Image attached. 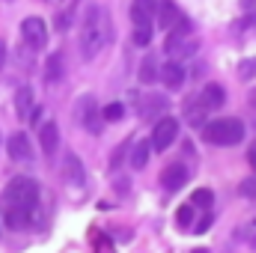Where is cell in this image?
I'll return each mask as SVG.
<instances>
[{
    "mask_svg": "<svg viewBox=\"0 0 256 253\" xmlns=\"http://www.w3.org/2000/svg\"><path fill=\"white\" fill-rule=\"evenodd\" d=\"M110 39V21L108 12L98 3H90L84 18H80V57L84 60H96L102 54V48Z\"/></svg>",
    "mask_w": 256,
    "mask_h": 253,
    "instance_id": "1",
    "label": "cell"
},
{
    "mask_svg": "<svg viewBox=\"0 0 256 253\" xmlns=\"http://www.w3.org/2000/svg\"><path fill=\"white\" fill-rule=\"evenodd\" d=\"M244 122L242 120H212L208 126H202V140L212 143V146H238L244 140Z\"/></svg>",
    "mask_w": 256,
    "mask_h": 253,
    "instance_id": "2",
    "label": "cell"
},
{
    "mask_svg": "<svg viewBox=\"0 0 256 253\" xmlns=\"http://www.w3.org/2000/svg\"><path fill=\"white\" fill-rule=\"evenodd\" d=\"M39 196H42V188H39V182L30 179V176H15V179L6 185V202H9V206L36 208Z\"/></svg>",
    "mask_w": 256,
    "mask_h": 253,
    "instance_id": "3",
    "label": "cell"
},
{
    "mask_svg": "<svg viewBox=\"0 0 256 253\" xmlns=\"http://www.w3.org/2000/svg\"><path fill=\"white\" fill-rule=\"evenodd\" d=\"M74 122L84 126L86 131H92V134H102V128H104V116H102V110H98V104H96L92 96L78 98V104H74Z\"/></svg>",
    "mask_w": 256,
    "mask_h": 253,
    "instance_id": "4",
    "label": "cell"
},
{
    "mask_svg": "<svg viewBox=\"0 0 256 253\" xmlns=\"http://www.w3.org/2000/svg\"><path fill=\"white\" fill-rule=\"evenodd\" d=\"M179 140V120L176 116H161L158 122H155V128H152V149L155 152H164V149H170L173 143Z\"/></svg>",
    "mask_w": 256,
    "mask_h": 253,
    "instance_id": "5",
    "label": "cell"
},
{
    "mask_svg": "<svg viewBox=\"0 0 256 253\" xmlns=\"http://www.w3.org/2000/svg\"><path fill=\"white\" fill-rule=\"evenodd\" d=\"M21 36H24L27 48L42 51V48L48 45V24H45L42 18L30 15V18H24V21H21Z\"/></svg>",
    "mask_w": 256,
    "mask_h": 253,
    "instance_id": "6",
    "label": "cell"
},
{
    "mask_svg": "<svg viewBox=\"0 0 256 253\" xmlns=\"http://www.w3.org/2000/svg\"><path fill=\"white\" fill-rule=\"evenodd\" d=\"M167 108H170V102H167L164 96H158V92H146V96H140V98H137V114H140V120L164 116V114H167Z\"/></svg>",
    "mask_w": 256,
    "mask_h": 253,
    "instance_id": "7",
    "label": "cell"
},
{
    "mask_svg": "<svg viewBox=\"0 0 256 253\" xmlns=\"http://www.w3.org/2000/svg\"><path fill=\"white\" fill-rule=\"evenodd\" d=\"M196 48H200V42L196 39H188V36H179V33H170V39H167V54H170V60H188L196 54Z\"/></svg>",
    "mask_w": 256,
    "mask_h": 253,
    "instance_id": "8",
    "label": "cell"
},
{
    "mask_svg": "<svg viewBox=\"0 0 256 253\" xmlns=\"http://www.w3.org/2000/svg\"><path fill=\"white\" fill-rule=\"evenodd\" d=\"M182 18H185V15H182V9L176 6V0H158V6H155V21H158L161 30L170 33Z\"/></svg>",
    "mask_w": 256,
    "mask_h": 253,
    "instance_id": "9",
    "label": "cell"
},
{
    "mask_svg": "<svg viewBox=\"0 0 256 253\" xmlns=\"http://www.w3.org/2000/svg\"><path fill=\"white\" fill-rule=\"evenodd\" d=\"M188 167L185 164H179V161H173V164H167L164 167V173H161V188H167V190H179V188H185L188 185Z\"/></svg>",
    "mask_w": 256,
    "mask_h": 253,
    "instance_id": "10",
    "label": "cell"
},
{
    "mask_svg": "<svg viewBox=\"0 0 256 253\" xmlns=\"http://www.w3.org/2000/svg\"><path fill=\"white\" fill-rule=\"evenodd\" d=\"M63 176H66V182H68L72 188H84V185H86V170H84V161H80L74 152H68V155H66Z\"/></svg>",
    "mask_w": 256,
    "mask_h": 253,
    "instance_id": "11",
    "label": "cell"
},
{
    "mask_svg": "<svg viewBox=\"0 0 256 253\" xmlns=\"http://www.w3.org/2000/svg\"><path fill=\"white\" fill-rule=\"evenodd\" d=\"M6 152H9L12 161H30L33 158V143H30V137L24 131H18V134H12L6 140Z\"/></svg>",
    "mask_w": 256,
    "mask_h": 253,
    "instance_id": "12",
    "label": "cell"
},
{
    "mask_svg": "<svg viewBox=\"0 0 256 253\" xmlns=\"http://www.w3.org/2000/svg\"><path fill=\"white\" fill-rule=\"evenodd\" d=\"M196 102H200L206 110H218V108H224V102H226V90H224L220 84H206L202 92H196Z\"/></svg>",
    "mask_w": 256,
    "mask_h": 253,
    "instance_id": "13",
    "label": "cell"
},
{
    "mask_svg": "<svg viewBox=\"0 0 256 253\" xmlns=\"http://www.w3.org/2000/svg\"><path fill=\"white\" fill-rule=\"evenodd\" d=\"M185 78H188V72H185V66L179 63V60H167V63L161 66V80H164L167 90H179L185 84Z\"/></svg>",
    "mask_w": 256,
    "mask_h": 253,
    "instance_id": "14",
    "label": "cell"
},
{
    "mask_svg": "<svg viewBox=\"0 0 256 253\" xmlns=\"http://www.w3.org/2000/svg\"><path fill=\"white\" fill-rule=\"evenodd\" d=\"M39 146H42V152L48 158L57 155V149H60V126L57 122H45L39 128Z\"/></svg>",
    "mask_w": 256,
    "mask_h": 253,
    "instance_id": "15",
    "label": "cell"
},
{
    "mask_svg": "<svg viewBox=\"0 0 256 253\" xmlns=\"http://www.w3.org/2000/svg\"><path fill=\"white\" fill-rule=\"evenodd\" d=\"M3 220H6L9 230H24L33 220V208H27V206H9L6 214H3Z\"/></svg>",
    "mask_w": 256,
    "mask_h": 253,
    "instance_id": "16",
    "label": "cell"
},
{
    "mask_svg": "<svg viewBox=\"0 0 256 253\" xmlns=\"http://www.w3.org/2000/svg\"><path fill=\"white\" fill-rule=\"evenodd\" d=\"M63 78H66V57L63 51H54L45 60V84H60Z\"/></svg>",
    "mask_w": 256,
    "mask_h": 253,
    "instance_id": "17",
    "label": "cell"
},
{
    "mask_svg": "<svg viewBox=\"0 0 256 253\" xmlns=\"http://www.w3.org/2000/svg\"><path fill=\"white\" fill-rule=\"evenodd\" d=\"M155 6H158V0H134L131 3V21L134 24H152L155 21Z\"/></svg>",
    "mask_w": 256,
    "mask_h": 253,
    "instance_id": "18",
    "label": "cell"
},
{
    "mask_svg": "<svg viewBox=\"0 0 256 253\" xmlns=\"http://www.w3.org/2000/svg\"><path fill=\"white\" fill-rule=\"evenodd\" d=\"M33 108H36L33 90H30V86H21V90L15 92V114H18V120H30Z\"/></svg>",
    "mask_w": 256,
    "mask_h": 253,
    "instance_id": "19",
    "label": "cell"
},
{
    "mask_svg": "<svg viewBox=\"0 0 256 253\" xmlns=\"http://www.w3.org/2000/svg\"><path fill=\"white\" fill-rule=\"evenodd\" d=\"M137 78H140V84H155V80H161V63H158L155 54H149V57L140 63Z\"/></svg>",
    "mask_w": 256,
    "mask_h": 253,
    "instance_id": "20",
    "label": "cell"
},
{
    "mask_svg": "<svg viewBox=\"0 0 256 253\" xmlns=\"http://www.w3.org/2000/svg\"><path fill=\"white\" fill-rule=\"evenodd\" d=\"M149 155H152V143L149 140H140L137 146H131V158H128L131 170H143L149 164Z\"/></svg>",
    "mask_w": 256,
    "mask_h": 253,
    "instance_id": "21",
    "label": "cell"
},
{
    "mask_svg": "<svg viewBox=\"0 0 256 253\" xmlns=\"http://www.w3.org/2000/svg\"><path fill=\"white\" fill-rule=\"evenodd\" d=\"M206 114H208V110L196 102V96H194L191 102H185V116H188L191 126H206Z\"/></svg>",
    "mask_w": 256,
    "mask_h": 253,
    "instance_id": "22",
    "label": "cell"
},
{
    "mask_svg": "<svg viewBox=\"0 0 256 253\" xmlns=\"http://www.w3.org/2000/svg\"><path fill=\"white\" fill-rule=\"evenodd\" d=\"M131 140H134V137H128V140H122V143H120V146L114 149V155H110V167H114V170H120V167L126 164L128 152H131Z\"/></svg>",
    "mask_w": 256,
    "mask_h": 253,
    "instance_id": "23",
    "label": "cell"
},
{
    "mask_svg": "<svg viewBox=\"0 0 256 253\" xmlns=\"http://www.w3.org/2000/svg\"><path fill=\"white\" fill-rule=\"evenodd\" d=\"M78 3H80V0H68V6H66L63 12L57 15V30H68V27H72L74 12H78Z\"/></svg>",
    "mask_w": 256,
    "mask_h": 253,
    "instance_id": "24",
    "label": "cell"
},
{
    "mask_svg": "<svg viewBox=\"0 0 256 253\" xmlns=\"http://www.w3.org/2000/svg\"><path fill=\"white\" fill-rule=\"evenodd\" d=\"M194 218H196V206H182L179 212H176V226L179 230H188V226H194Z\"/></svg>",
    "mask_w": 256,
    "mask_h": 253,
    "instance_id": "25",
    "label": "cell"
},
{
    "mask_svg": "<svg viewBox=\"0 0 256 253\" xmlns=\"http://www.w3.org/2000/svg\"><path fill=\"white\" fill-rule=\"evenodd\" d=\"M152 42V24H134V45L146 48Z\"/></svg>",
    "mask_w": 256,
    "mask_h": 253,
    "instance_id": "26",
    "label": "cell"
},
{
    "mask_svg": "<svg viewBox=\"0 0 256 253\" xmlns=\"http://www.w3.org/2000/svg\"><path fill=\"white\" fill-rule=\"evenodd\" d=\"M102 116H104V122H120V120H126V104L122 102H114V104H108L102 110Z\"/></svg>",
    "mask_w": 256,
    "mask_h": 253,
    "instance_id": "27",
    "label": "cell"
},
{
    "mask_svg": "<svg viewBox=\"0 0 256 253\" xmlns=\"http://www.w3.org/2000/svg\"><path fill=\"white\" fill-rule=\"evenodd\" d=\"M191 202H194V206H208V208H212V202H214V194H212L208 188H200V190H194Z\"/></svg>",
    "mask_w": 256,
    "mask_h": 253,
    "instance_id": "28",
    "label": "cell"
},
{
    "mask_svg": "<svg viewBox=\"0 0 256 253\" xmlns=\"http://www.w3.org/2000/svg\"><path fill=\"white\" fill-rule=\"evenodd\" d=\"M238 78L242 80H254L256 78V57L254 60H244V63L238 66Z\"/></svg>",
    "mask_w": 256,
    "mask_h": 253,
    "instance_id": "29",
    "label": "cell"
},
{
    "mask_svg": "<svg viewBox=\"0 0 256 253\" xmlns=\"http://www.w3.org/2000/svg\"><path fill=\"white\" fill-rule=\"evenodd\" d=\"M242 196L256 200V176H250V179H244V182H242Z\"/></svg>",
    "mask_w": 256,
    "mask_h": 253,
    "instance_id": "30",
    "label": "cell"
},
{
    "mask_svg": "<svg viewBox=\"0 0 256 253\" xmlns=\"http://www.w3.org/2000/svg\"><path fill=\"white\" fill-rule=\"evenodd\" d=\"M212 220H214V218H212V212H206V218H202V220L196 224V232H206V230L212 226Z\"/></svg>",
    "mask_w": 256,
    "mask_h": 253,
    "instance_id": "31",
    "label": "cell"
},
{
    "mask_svg": "<svg viewBox=\"0 0 256 253\" xmlns=\"http://www.w3.org/2000/svg\"><path fill=\"white\" fill-rule=\"evenodd\" d=\"M6 57H9V51H6V42L0 39V72H3V66H6Z\"/></svg>",
    "mask_w": 256,
    "mask_h": 253,
    "instance_id": "32",
    "label": "cell"
},
{
    "mask_svg": "<svg viewBox=\"0 0 256 253\" xmlns=\"http://www.w3.org/2000/svg\"><path fill=\"white\" fill-rule=\"evenodd\" d=\"M248 161H250V167H254V173H256V143L250 146V152H248Z\"/></svg>",
    "mask_w": 256,
    "mask_h": 253,
    "instance_id": "33",
    "label": "cell"
},
{
    "mask_svg": "<svg viewBox=\"0 0 256 253\" xmlns=\"http://www.w3.org/2000/svg\"><path fill=\"white\" fill-rule=\"evenodd\" d=\"M248 102H250V108H254V110H256V86H254V90H250V96H248Z\"/></svg>",
    "mask_w": 256,
    "mask_h": 253,
    "instance_id": "34",
    "label": "cell"
},
{
    "mask_svg": "<svg viewBox=\"0 0 256 253\" xmlns=\"http://www.w3.org/2000/svg\"><path fill=\"white\" fill-rule=\"evenodd\" d=\"M242 6H244V9H254V0H242Z\"/></svg>",
    "mask_w": 256,
    "mask_h": 253,
    "instance_id": "35",
    "label": "cell"
},
{
    "mask_svg": "<svg viewBox=\"0 0 256 253\" xmlns=\"http://www.w3.org/2000/svg\"><path fill=\"white\" fill-rule=\"evenodd\" d=\"M250 244H254V250H256V236H254V238H250Z\"/></svg>",
    "mask_w": 256,
    "mask_h": 253,
    "instance_id": "36",
    "label": "cell"
},
{
    "mask_svg": "<svg viewBox=\"0 0 256 253\" xmlns=\"http://www.w3.org/2000/svg\"><path fill=\"white\" fill-rule=\"evenodd\" d=\"M194 253H208V250H202V248H200V250H194Z\"/></svg>",
    "mask_w": 256,
    "mask_h": 253,
    "instance_id": "37",
    "label": "cell"
},
{
    "mask_svg": "<svg viewBox=\"0 0 256 253\" xmlns=\"http://www.w3.org/2000/svg\"><path fill=\"white\" fill-rule=\"evenodd\" d=\"M48 3H60V0H48Z\"/></svg>",
    "mask_w": 256,
    "mask_h": 253,
    "instance_id": "38",
    "label": "cell"
},
{
    "mask_svg": "<svg viewBox=\"0 0 256 253\" xmlns=\"http://www.w3.org/2000/svg\"><path fill=\"white\" fill-rule=\"evenodd\" d=\"M254 21H256V18H254Z\"/></svg>",
    "mask_w": 256,
    "mask_h": 253,
    "instance_id": "39",
    "label": "cell"
}]
</instances>
